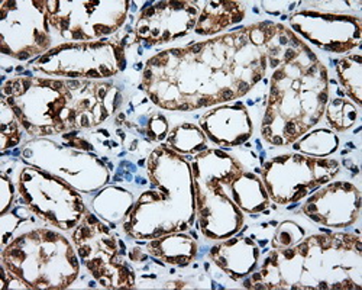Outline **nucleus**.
<instances>
[{
  "mask_svg": "<svg viewBox=\"0 0 362 290\" xmlns=\"http://www.w3.org/2000/svg\"><path fill=\"white\" fill-rule=\"evenodd\" d=\"M244 287L359 290L362 241L348 232H327L306 237L284 250H273L244 280Z\"/></svg>",
  "mask_w": 362,
  "mask_h": 290,
  "instance_id": "obj_3",
  "label": "nucleus"
},
{
  "mask_svg": "<svg viewBox=\"0 0 362 290\" xmlns=\"http://www.w3.org/2000/svg\"><path fill=\"white\" fill-rule=\"evenodd\" d=\"M0 189H2V195H0V215L8 214L12 207H13V200L18 187H15L13 182L5 171L0 174Z\"/></svg>",
  "mask_w": 362,
  "mask_h": 290,
  "instance_id": "obj_31",
  "label": "nucleus"
},
{
  "mask_svg": "<svg viewBox=\"0 0 362 290\" xmlns=\"http://www.w3.org/2000/svg\"><path fill=\"white\" fill-rule=\"evenodd\" d=\"M338 80L348 98L361 108L362 105V57L359 52L348 54L335 62Z\"/></svg>",
  "mask_w": 362,
  "mask_h": 290,
  "instance_id": "obj_25",
  "label": "nucleus"
},
{
  "mask_svg": "<svg viewBox=\"0 0 362 290\" xmlns=\"http://www.w3.org/2000/svg\"><path fill=\"white\" fill-rule=\"evenodd\" d=\"M16 187L22 205L58 231H73L88 211L78 190L33 166L19 171Z\"/></svg>",
  "mask_w": 362,
  "mask_h": 290,
  "instance_id": "obj_12",
  "label": "nucleus"
},
{
  "mask_svg": "<svg viewBox=\"0 0 362 290\" xmlns=\"http://www.w3.org/2000/svg\"><path fill=\"white\" fill-rule=\"evenodd\" d=\"M134 205V195L119 186H105L92 199L93 212L112 229L128 218Z\"/></svg>",
  "mask_w": 362,
  "mask_h": 290,
  "instance_id": "obj_23",
  "label": "nucleus"
},
{
  "mask_svg": "<svg viewBox=\"0 0 362 290\" xmlns=\"http://www.w3.org/2000/svg\"><path fill=\"white\" fill-rule=\"evenodd\" d=\"M305 237H306V231L298 224H296L293 221H284L277 226V229L274 232V237H273V240H271V248L284 250V248L296 245Z\"/></svg>",
  "mask_w": 362,
  "mask_h": 290,
  "instance_id": "obj_29",
  "label": "nucleus"
},
{
  "mask_svg": "<svg viewBox=\"0 0 362 290\" xmlns=\"http://www.w3.org/2000/svg\"><path fill=\"white\" fill-rule=\"evenodd\" d=\"M261 247L254 238L233 236L222 240L209 251V258L232 280H243L259 267Z\"/></svg>",
  "mask_w": 362,
  "mask_h": 290,
  "instance_id": "obj_19",
  "label": "nucleus"
},
{
  "mask_svg": "<svg viewBox=\"0 0 362 290\" xmlns=\"http://www.w3.org/2000/svg\"><path fill=\"white\" fill-rule=\"evenodd\" d=\"M0 273H2V290H8V289H29L28 284L21 280L19 277H16L15 274H12L5 266L0 265Z\"/></svg>",
  "mask_w": 362,
  "mask_h": 290,
  "instance_id": "obj_32",
  "label": "nucleus"
},
{
  "mask_svg": "<svg viewBox=\"0 0 362 290\" xmlns=\"http://www.w3.org/2000/svg\"><path fill=\"white\" fill-rule=\"evenodd\" d=\"M165 139L168 147L181 156H196L209 149L204 132L199 125L192 122L174 127Z\"/></svg>",
  "mask_w": 362,
  "mask_h": 290,
  "instance_id": "obj_24",
  "label": "nucleus"
},
{
  "mask_svg": "<svg viewBox=\"0 0 362 290\" xmlns=\"http://www.w3.org/2000/svg\"><path fill=\"white\" fill-rule=\"evenodd\" d=\"M291 147L300 154L326 158L339 149V137L334 131L316 129L293 142Z\"/></svg>",
  "mask_w": 362,
  "mask_h": 290,
  "instance_id": "obj_26",
  "label": "nucleus"
},
{
  "mask_svg": "<svg viewBox=\"0 0 362 290\" xmlns=\"http://www.w3.org/2000/svg\"><path fill=\"white\" fill-rule=\"evenodd\" d=\"M2 98L33 138L96 128L124 102L122 91L113 81L23 74L4 83Z\"/></svg>",
  "mask_w": 362,
  "mask_h": 290,
  "instance_id": "obj_2",
  "label": "nucleus"
},
{
  "mask_svg": "<svg viewBox=\"0 0 362 290\" xmlns=\"http://www.w3.org/2000/svg\"><path fill=\"white\" fill-rule=\"evenodd\" d=\"M309 45L283 23L236 28L212 40L148 58L139 89L164 110L193 112L248 95Z\"/></svg>",
  "mask_w": 362,
  "mask_h": 290,
  "instance_id": "obj_1",
  "label": "nucleus"
},
{
  "mask_svg": "<svg viewBox=\"0 0 362 290\" xmlns=\"http://www.w3.org/2000/svg\"><path fill=\"white\" fill-rule=\"evenodd\" d=\"M190 163L197 229L214 241L239 234L245 224V214L233 202L230 185L245 170L243 163L222 150L210 149L196 154Z\"/></svg>",
  "mask_w": 362,
  "mask_h": 290,
  "instance_id": "obj_7",
  "label": "nucleus"
},
{
  "mask_svg": "<svg viewBox=\"0 0 362 290\" xmlns=\"http://www.w3.org/2000/svg\"><path fill=\"white\" fill-rule=\"evenodd\" d=\"M202 2H167L151 4L144 8L135 22V35L138 42L145 47H154L173 42L194 31Z\"/></svg>",
  "mask_w": 362,
  "mask_h": 290,
  "instance_id": "obj_16",
  "label": "nucleus"
},
{
  "mask_svg": "<svg viewBox=\"0 0 362 290\" xmlns=\"http://www.w3.org/2000/svg\"><path fill=\"white\" fill-rule=\"evenodd\" d=\"M232 199L236 207L245 215L258 216L269 207V196L267 189L255 173L243 170L233 179L232 185Z\"/></svg>",
  "mask_w": 362,
  "mask_h": 290,
  "instance_id": "obj_22",
  "label": "nucleus"
},
{
  "mask_svg": "<svg viewBox=\"0 0 362 290\" xmlns=\"http://www.w3.org/2000/svg\"><path fill=\"white\" fill-rule=\"evenodd\" d=\"M71 241L80 263L103 289H134L135 270L127 261V245L98 215L87 211L73 229Z\"/></svg>",
  "mask_w": 362,
  "mask_h": 290,
  "instance_id": "obj_10",
  "label": "nucleus"
},
{
  "mask_svg": "<svg viewBox=\"0 0 362 290\" xmlns=\"http://www.w3.org/2000/svg\"><path fill=\"white\" fill-rule=\"evenodd\" d=\"M146 254L174 267L190 266L197 258V241L186 232H173L144 243Z\"/></svg>",
  "mask_w": 362,
  "mask_h": 290,
  "instance_id": "obj_20",
  "label": "nucleus"
},
{
  "mask_svg": "<svg viewBox=\"0 0 362 290\" xmlns=\"http://www.w3.org/2000/svg\"><path fill=\"white\" fill-rule=\"evenodd\" d=\"M300 212L326 228H348L359 218L361 192L351 182H329L308 196Z\"/></svg>",
  "mask_w": 362,
  "mask_h": 290,
  "instance_id": "obj_17",
  "label": "nucleus"
},
{
  "mask_svg": "<svg viewBox=\"0 0 362 290\" xmlns=\"http://www.w3.org/2000/svg\"><path fill=\"white\" fill-rule=\"evenodd\" d=\"M62 134V141L33 138L22 149V160L67 182L80 193H96L110 180V168L93 151L95 145L77 135Z\"/></svg>",
  "mask_w": 362,
  "mask_h": 290,
  "instance_id": "obj_8",
  "label": "nucleus"
},
{
  "mask_svg": "<svg viewBox=\"0 0 362 290\" xmlns=\"http://www.w3.org/2000/svg\"><path fill=\"white\" fill-rule=\"evenodd\" d=\"M149 189L142 192L122 222L134 240H153L173 232H187L196 224L192 163L187 157L160 145L146 160Z\"/></svg>",
  "mask_w": 362,
  "mask_h": 290,
  "instance_id": "obj_5",
  "label": "nucleus"
},
{
  "mask_svg": "<svg viewBox=\"0 0 362 290\" xmlns=\"http://www.w3.org/2000/svg\"><path fill=\"white\" fill-rule=\"evenodd\" d=\"M129 0H47L52 33L67 42L102 41L116 35L128 19Z\"/></svg>",
  "mask_w": 362,
  "mask_h": 290,
  "instance_id": "obj_11",
  "label": "nucleus"
},
{
  "mask_svg": "<svg viewBox=\"0 0 362 290\" xmlns=\"http://www.w3.org/2000/svg\"><path fill=\"white\" fill-rule=\"evenodd\" d=\"M134 29L125 35L92 42H64L55 45L31 62L35 73L74 80H107L128 67V48Z\"/></svg>",
  "mask_w": 362,
  "mask_h": 290,
  "instance_id": "obj_9",
  "label": "nucleus"
},
{
  "mask_svg": "<svg viewBox=\"0 0 362 290\" xmlns=\"http://www.w3.org/2000/svg\"><path fill=\"white\" fill-rule=\"evenodd\" d=\"M199 127L209 141L221 147H239L247 144L254 132L248 108L243 102L223 103L206 112Z\"/></svg>",
  "mask_w": 362,
  "mask_h": 290,
  "instance_id": "obj_18",
  "label": "nucleus"
},
{
  "mask_svg": "<svg viewBox=\"0 0 362 290\" xmlns=\"http://www.w3.org/2000/svg\"><path fill=\"white\" fill-rule=\"evenodd\" d=\"M29 215H34L31 211L26 212L25 215H18L16 211L8 212L5 215H0V222H2V248H5L12 241L13 231L28 219Z\"/></svg>",
  "mask_w": 362,
  "mask_h": 290,
  "instance_id": "obj_30",
  "label": "nucleus"
},
{
  "mask_svg": "<svg viewBox=\"0 0 362 290\" xmlns=\"http://www.w3.org/2000/svg\"><path fill=\"white\" fill-rule=\"evenodd\" d=\"M247 16V6L243 2H202V9L194 26V34L202 37L216 35L225 29L243 22Z\"/></svg>",
  "mask_w": 362,
  "mask_h": 290,
  "instance_id": "obj_21",
  "label": "nucleus"
},
{
  "mask_svg": "<svg viewBox=\"0 0 362 290\" xmlns=\"http://www.w3.org/2000/svg\"><path fill=\"white\" fill-rule=\"evenodd\" d=\"M341 170L334 158L310 157L300 153L269 158L261 168V180L269 200L286 207L306 199L337 178Z\"/></svg>",
  "mask_w": 362,
  "mask_h": 290,
  "instance_id": "obj_13",
  "label": "nucleus"
},
{
  "mask_svg": "<svg viewBox=\"0 0 362 290\" xmlns=\"http://www.w3.org/2000/svg\"><path fill=\"white\" fill-rule=\"evenodd\" d=\"M326 121L334 132L349 131L359 120V108L346 98L329 99L326 109Z\"/></svg>",
  "mask_w": 362,
  "mask_h": 290,
  "instance_id": "obj_27",
  "label": "nucleus"
},
{
  "mask_svg": "<svg viewBox=\"0 0 362 290\" xmlns=\"http://www.w3.org/2000/svg\"><path fill=\"white\" fill-rule=\"evenodd\" d=\"M262 139L288 147L320 122L329 102V73L309 47L269 76Z\"/></svg>",
  "mask_w": 362,
  "mask_h": 290,
  "instance_id": "obj_4",
  "label": "nucleus"
},
{
  "mask_svg": "<svg viewBox=\"0 0 362 290\" xmlns=\"http://www.w3.org/2000/svg\"><path fill=\"white\" fill-rule=\"evenodd\" d=\"M47 0H5L0 5V52L33 62L52 47Z\"/></svg>",
  "mask_w": 362,
  "mask_h": 290,
  "instance_id": "obj_14",
  "label": "nucleus"
},
{
  "mask_svg": "<svg viewBox=\"0 0 362 290\" xmlns=\"http://www.w3.org/2000/svg\"><path fill=\"white\" fill-rule=\"evenodd\" d=\"M0 265L29 289H69L80 274V258L73 241L59 231L33 228L2 248Z\"/></svg>",
  "mask_w": 362,
  "mask_h": 290,
  "instance_id": "obj_6",
  "label": "nucleus"
},
{
  "mask_svg": "<svg viewBox=\"0 0 362 290\" xmlns=\"http://www.w3.org/2000/svg\"><path fill=\"white\" fill-rule=\"evenodd\" d=\"M21 139V122L6 99L2 98L0 99V150L5 153L6 150L18 147Z\"/></svg>",
  "mask_w": 362,
  "mask_h": 290,
  "instance_id": "obj_28",
  "label": "nucleus"
},
{
  "mask_svg": "<svg viewBox=\"0 0 362 290\" xmlns=\"http://www.w3.org/2000/svg\"><path fill=\"white\" fill-rule=\"evenodd\" d=\"M291 31L325 52L348 54L361 47L362 19L358 15L298 11L288 18Z\"/></svg>",
  "mask_w": 362,
  "mask_h": 290,
  "instance_id": "obj_15",
  "label": "nucleus"
}]
</instances>
